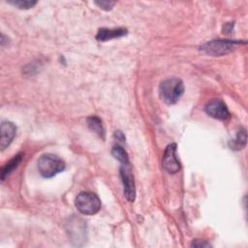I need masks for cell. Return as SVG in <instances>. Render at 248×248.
Returning a JSON list of instances; mask_svg holds the SVG:
<instances>
[{"label":"cell","instance_id":"cell-14","mask_svg":"<svg viewBox=\"0 0 248 248\" xmlns=\"http://www.w3.org/2000/svg\"><path fill=\"white\" fill-rule=\"evenodd\" d=\"M10 4H12L13 6L17 7L18 9H30L33 6L36 5V1H30V0H16V1H9Z\"/></svg>","mask_w":248,"mask_h":248},{"label":"cell","instance_id":"cell-10","mask_svg":"<svg viewBox=\"0 0 248 248\" xmlns=\"http://www.w3.org/2000/svg\"><path fill=\"white\" fill-rule=\"evenodd\" d=\"M22 154L21 153H18L16 154L14 158H12L2 169L1 170V179L2 181L19 165V163L21 162L22 160Z\"/></svg>","mask_w":248,"mask_h":248},{"label":"cell","instance_id":"cell-4","mask_svg":"<svg viewBox=\"0 0 248 248\" xmlns=\"http://www.w3.org/2000/svg\"><path fill=\"white\" fill-rule=\"evenodd\" d=\"M238 44L240 43L231 40H213L202 45L200 50L206 55L221 56L232 52Z\"/></svg>","mask_w":248,"mask_h":248},{"label":"cell","instance_id":"cell-11","mask_svg":"<svg viewBox=\"0 0 248 248\" xmlns=\"http://www.w3.org/2000/svg\"><path fill=\"white\" fill-rule=\"evenodd\" d=\"M86 121L88 124V127L92 131H94L96 134H98L102 139H105V129L102 124V120L98 116H96V115L89 116Z\"/></svg>","mask_w":248,"mask_h":248},{"label":"cell","instance_id":"cell-6","mask_svg":"<svg viewBox=\"0 0 248 248\" xmlns=\"http://www.w3.org/2000/svg\"><path fill=\"white\" fill-rule=\"evenodd\" d=\"M163 168L170 173H175L180 170V163L176 157V144H169L163 156Z\"/></svg>","mask_w":248,"mask_h":248},{"label":"cell","instance_id":"cell-12","mask_svg":"<svg viewBox=\"0 0 248 248\" xmlns=\"http://www.w3.org/2000/svg\"><path fill=\"white\" fill-rule=\"evenodd\" d=\"M246 140H247V136H246V131L244 129H240L235 138L232 140V142L230 143V146L232 149H235V150H238V149H241L245 146L246 144Z\"/></svg>","mask_w":248,"mask_h":248},{"label":"cell","instance_id":"cell-13","mask_svg":"<svg viewBox=\"0 0 248 248\" xmlns=\"http://www.w3.org/2000/svg\"><path fill=\"white\" fill-rule=\"evenodd\" d=\"M111 154L112 156L118 160L122 165H129V157L128 154L126 152V150L121 147L120 145H115L113 146L112 150H111Z\"/></svg>","mask_w":248,"mask_h":248},{"label":"cell","instance_id":"cell-5","mask_svg":"<svg viewBox=\"0 0 248 248\" xmlns=\"http://www.w3.org/2000/svg\"><path fill=\"white\" fill-rule=\"evenodd\" d=\"M120 176L124 186V195L129 202H134L136 198V188L134 176L129 165H122L120 168Z\"/></svg>","mask_w":248,"mask_h":248},{"label":"cell","instance_id":"cell-8","mask_svg":"<svg viewBox=\"0 0 248 248\" xmlns=\"http://www.w3.org/2000/svg\"><path fill=\"white\" fill-rule=\"evenodd\" d=\"M16 132V127L10 121H4L1 123L0 128V148L4 150L13 141Z\"/></svg>","mask_w":248,"mask_h":248},{"label":"cell","instance_id":"cell-1","mask_svg":"<svg viewBox=\"0 0 248 248\" xmlns=\"http://www.w3.org/2000/svg\"><path fill=\"white\" fill-rule=\"evenodd\" d=\"M184 84L181 79L171 78L165 79L159 86L160 98L168 105L175 104L183 95Z\"/></svg>","mask_w":248,"mask_h":248},{"label":"cell","instance_id":"cell-9","mask_svg":"<svg viewBox=\"0 0 248 248\" xmlns=\"http://www.w3.org/2000/svg\"><path fill=\"white\" fill-rule=\"evenodd\" d=\"M127 34V29L125 28H114V29H108V28H101L99 29L96 40L101 42H106L108 40L120 38L122 36H125Z\"/></svg>","mask_w":248,"mask_h":248},{"label":"cell","instance_id":"cell-15","mask_svg":"<svg viewBox=\"0 0 248 248\" xmlns=\"http://www.w3.org/2000/svg\"><path fill=\"white\" fill-rule=\"evenodd\" d=\"M95 4L98 5L101 9L108 11V10H110L113 7V5L115 3L114 2H110V1H101V2H95Z\"/></svg>","mask_w":248,"mask_h":248},{"label":"cell","instance_id":"cell-7","mask_svg":"<svg viewBox=\"0 0 248 248\" xmlns=\"http://www.w3.org/2000/svg\"><path fill=\"white\" fill-rule=\"evenodd\" d=\"M204 110L209 116L215 119L225 120L230 117V111L226 104L219 99H215L208 102L204 108Z\"/></svg>","mask_w":248,"mask_h":248},{"label":"cell","instance_id":"cell-2","mask_svg":"<svg viewBox=\"0 0 248 248\" xmlns=\"http://www.w3.org/2000/svg\"><path fill=\"white\" fill-rule=\"evenodd\" d=\"M38 170L42 176L52 177L65 170L64 161L57 155L46 153L38 159Z\"/></svg>","mask_w":248,"mask_h":248},{"label":"cell","instance_id":"cell-16","mask_svg":"<svg viewBox=\"0 0 248 248\" xmlns=\"http://www.w3.org/2000/svg\"><path fill=\"white\" fill-rule=\"evenodd\" d=\"M192 246H195V247H209L210 244L206 243L205 241H202L201 242L200 240H195V241H193Z\"/></svg>","mask_w":248,"mask_h":248},{"label":"cell","instance_id":"cell-3","mask_svg":"<svg viewBox=\"0 0 248 248\" xmlns=\"http://www.w3.org/2000/svg\"><path fill=\"white\" fill-rule=\"evenodd\" d=\"M77 209L84 215L96 214L101 208L99 197L92 192H80L75 201Z\"/></svg>","mask_w":248,"mask_h":248}]
</instances>
